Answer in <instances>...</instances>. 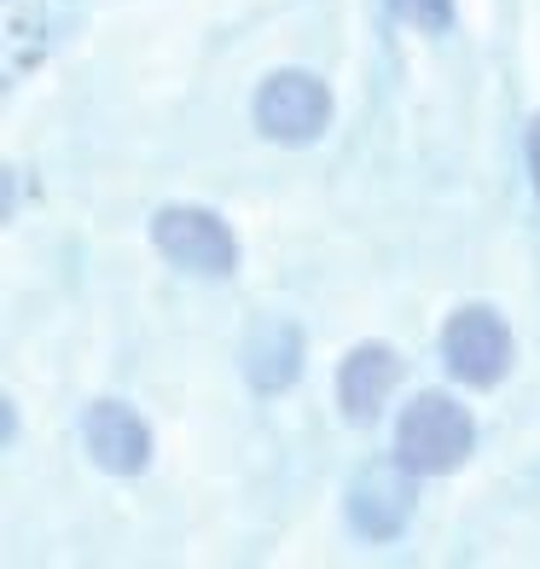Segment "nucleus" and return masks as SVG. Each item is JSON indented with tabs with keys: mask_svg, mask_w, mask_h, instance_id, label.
Returning a JSON list of instances; mask_svg holds the SVG:
<instances>
[{
	"mask_svg": "<svg viewBox=\"0 0 540 569\" xmlns=\"http://www.w3.org/2000/svg\"><path fill=\"white\" fill-rule=\"evenodd\" d=\"M396 453H401L407 471H453V465L471 453V419L453 401L424 396L401 412Z\"/></svg>",
	"mask_w": 540,
	"mask_h": 569,
	"instance_id": "obj_1",
	"label": "nucleus"
},
{
	"mask_svg": "<svg viewBox=\"0 0 540 569\" xmlns=\"http://www.w3.org/2000/svg\"><path fill=\"white\" fill-rule=\"evenodd\" d=\"M151 239H158V250L187 273H233V262H239L233 232L203 210H163L151 221Z\"/></svg>",
	"mask_w": 540,
	"mask_h": 569,
	"instance_id": "obj_2",
	"label": "nucleus"
},
{
	"mask_svg": "<svg viewBox=\"0 0 540 569\" xmlns=\"http://www.w3.org/2000/svg\"><path fill=\"white\" fill-rule=\"evenodd\" d=\"M326 117H331V99H326V88L314 82V76L286 70V76H273V82L256 93V122H262V134L286 140V146L314 140L326 128Z\"/></svg>",
	"mask_w": 540,
	"mask_h": 569,
	"instance_id": "obj_3",
	"label": "nucleus"
},
{
	"mask_svg": "<svg viewBox=\"0 0 540 569\" xmlns=\"http://www.w3.org/2000/svg\"><path fill=\"white\" fill-rule=\"evenodd\" d=\"M442 349L453 360V372L466 383H494L511 360V338L506 326L488 315V308H466V315H453V326L442 331Z\"/></svg>",
	"mask_w": 540,
	"mask_h": 569,
	"instance_id": "obj_4",
	"label": "nucleus"
},
{
	"mask_svg": "<svg viewBox=\"0 0 540 569\" xmlns=\"http://www.w3.org/2000/svg\"><path fill=\"white\" fill-rule=\"evenodd\" d=\"M88 448H93V459L106 465V471H140L146 453H151V436H146V425L128 407L99 401L88 412Z\"/></svg>",
	"mask_w": 540,
	"mask_h": 569,
	"instance_id": "obj_5",
	"label": "nucleus"
},
{
	"mask_svg": "<svg viewBox=\"0 0 540 569\" xmlns=\"http://www.w3.org/2000/svg\"><path fill=\"white\" fill-rule=\"evenodd\" d=\"M390 383H396V360L390 349H354L343 360V378H338V390H343V407H349V419H372V412L383 407V396H390Z\"/></svg>",
	"mask_w": 540,
	"mask_h": 569,
	"instance_id": "obj_6",
	"label": "nucleus"
},
{
	"mask_svg": "<svg viewBox=\"0 0 540 569\" xmlns=\"http://www.w3.org/2000/svg\"><path fill=\"white\" fill-rule=\"evenodd\" d=\"M354 506V523L367 529V535H396L407 523V482L396 471H367L360 477V488L349 495Z\"/></svg>",
	"mask_w": 540,
	"mask_h": 569,
	"instance_id": "obj_7",
	"label": "nucleus"
},
{
	"mask_svg": "<svg viewBox=\"0 0 540 569\" xmlns=\"http://www.w3.org/2000/svg\"><path fill=\"white\" fill-rule=\"evenodd\" d=\"M250 378L262 383V390H286V383L297 378V331L291 326H268L262 338H256Z\"/></svg>",
	"mask_w": 540,
	"mask_h": 569,
	"instance_id": "obj_8",
	"label": "nucleus"
},
{
	"mask_svg": "<svg viewBox=\"0 0 540 569\" xmlns=\"http://www.w3.org/2000/svg\"><path fill=\"white\" fill-rule=\"evenodd\" d=\"M396 12L401 18H413L419 23V30H448V0H396Z\"/></svg>",
	"mask_w": 540,
	"mask_h": 569,
	"instance_id": "obj_9",
	"label": "nucleus"
},
{
	"mask_svg": "<svg viewBox=\"0 0 540 569\" xmlns=\"http://www.w3.org/2000/svg\"><path fill=\"white\" fill-rule=\"evenodd\" d=\"M534 187H540V122H534Z\"/></svg>",
	"mask_w": 540,
	"mask_h": 569,
	"instance_id": "obj_10",
	"label": "nucleus"
}]
</instances>
